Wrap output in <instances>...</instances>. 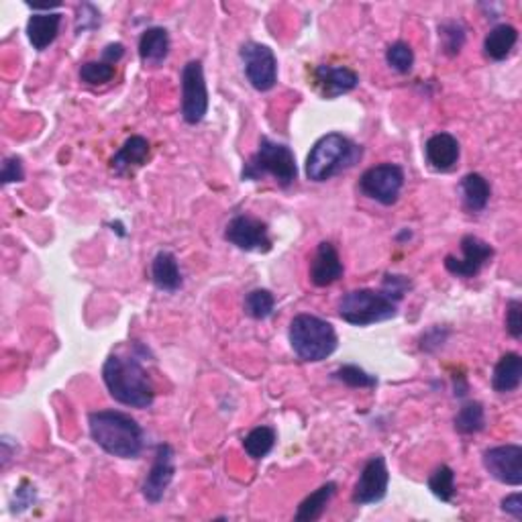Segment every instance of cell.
<instances>
[{"label": "cell", "mask_w": 522, "mask_h": 522, "mask_svg": "<svg viewBox=\"0 0 522 522\" xmlns=\"http://www.w3.org/2000/svg\"><path fill=\"white\" fill-rule=\"evenodd\" d=\"M115 78V66L107 62H86L80 67V80L88 86H102Z\"/></svg>", "instance_id": "1f68e13d"}, {"label": "cell", "mask_w": 522, "mask_h": 522, "mask_svg": "<svg viewBox=\"0 0 522 522\" xmlns=\"http://www.w3.org/2000/svg\"><path fill=\"white\" fill-rule=\"evenodd\" d=\"M176 473V465H173V449L168 443L157 445L155 449V461L151 465L146 482H143V496L151 504L162 502L165 490L170 488Z\"/></svg>", "instance_id": "5bb4252c"}, {"label": "cell", "mask_w": 522, "mask_h": 522, "mask_svg": "<svg viewBox=\"0 0 522 522\" xmlns=\"http://www.w3.org/2000/svg\"><path fill=\"white\" fill-rule=\"evenodd\" d=\"M459 188H461V196H464V204L469 213H482V210L488 207L491 188L482 173H467V176L461 180Z\"/></svg>", "instance_id": "d4e9b609"}, {"label": "cell", "mask_w": 522, "mask_h": 522, "mask_svg": "<svg viewBox=\"0 0 522 522\" xmlns=\"http://www.w3.org/2000/svg\"><path fill=\"white\" fill-rule=\"evenodd\" d=\"M343 278V263L335 245L329 241H323L316 247V253L310 263V282L319 288H327V286L339 282Z\"/></svg>", "instance_id": "2e32d148"}, {"label": "cell", "mask_w": 522, "mask_h": 522, "mask_svg": "<svg viewBox=\"0 0 522 522\" xmlns=\"http://www.w3.org/2000/svg\"><path fill=\"white\" fill-rule=\"evenodd\" d=\"M456 430L461 435H473L486 429V412L480 403H465L456 416Z\"/></svg>", "instance_id": "484cf974"}, {"label": "cell", "mask_w": 522, "mask_h": 522, "mask_svg": "<svg viewBox=\"0 0 522 522\" xmlns=\"http://www.w3.org/2000/svg\"><path fill=\"white\" fill-rule=\"evenodd\" d=\"M522 305L520 300H510L509 306H506V331L510 332L512 339L522 337Z\"/></svg>", "instance_id": "d590c367"}, {"label": "cell", "mask_w": 522, "mask_h": 522, "mask_svg": "<svg viewBox=\"0 0 522 522\" xmlns=\"http://www.w3.org/2000/svg\"><path fill=\"white\" fill-rule=\"evenodd\" d=\"M274 306H276L274 294L266 288L252 290L245 296V313L255 321H263L274 314Z\"/></svg>", "instance_id": "f1b7e54d"}, {"label": "cell", "mask_w": 522, "mask_h": 522, "mask_svg": "<svg viewBox=\"0 0 522 522\" xmlns=\"http://www.w3.org/2000/svg\"><path fill=\"white\" fill-rule=\"evenodd\" d=\"M427 162L437 172H451L461 155L459 141L451 133H437L425 146Z\"/></svg>", "instance_id": "e0dca14e"}, {"label": "cell", "mask_w": 522, "mask_h": 522, "mask_svg": "<svg viewBox=\"0 0 522 522\" xmlns=\"http://www.w3.org/2000/svg\"><path fill=\"white\" fill-rule=\"evenodd\" d=\"M225 239L229 241L241 252H257V253H268L271 249L270 229L261 218L239 215L229 221L225 226Z\"/></svg>", "instance_id": "30bf717a"}, {"label": "cell", "mask_w": 522, "mask_h": 522, "mask_svg": "<svg viewBox=\"0 0 522 522\" xmlns=\"http://www.w3.org/2000/svg\"><path fill=\"white\" fill-rule=\"evenodd\" d=\"M339 314L353 327L384 323L398 314V302L385 296L382 290H353L347 292L339 302Z\"/></svg>", "instance_id": "8992f818"}, {"label": "cell", "mask_w": 522, "mask_h": 522, "mask_svg": "<svg viewBox=\"0 0 522 522\" xmlns=\"http://www.w3.org/2000/svg\"><path fill=\"white\" fill-rule=\"evenodd\" d=\"M288 339L302 361H324L337 351L339 339L332 324L314 314H296L290 323Z\"/></svg>", "instance_id": "277c9868"}, {"label": "cell", "mask_w": 522, "mask_h": 522, "mask_svg": "<svg viewBox=\"0 0 522 522\" xmlns=\"http://www.w3.org/2000/svg\"><path fill=\"white\" fill-rule=\"evenodd\" d=\"M502 510L506 514H510V517H514L517 520L522 518V496H520V491H517V494H510V496L504 498V500H502Z\"/></svg>", "instance_id": "74e56055"}, {"label": "cell", "mask_w": 522, "mask_h": 522, "mask_svg": "<svg viewBox=\"0 0 522 522\" xmlns=\"http://www.w3.org/2000/svg\"><path fill=\"white\" fill-rule=\"evenodd\" d=\"M123 56H125L123 43H111L102 49V62H107L111 66H115Z\"/></svg>", "instance_id": "f35d334b"}, {"label": "cell", "mask_w": 522, "mask_h": 522, "mask_svg": "<svg viewBox=\"0 0 522 522\" xmlns=\"http://www.w3.org/2000/svg\"><path fill=\"white\" fill-rule=\"evenodd\" d=\"M404 186V170L396 164H380L361 173L359 192L367 199L392 207L400 199Z\"/></svg>", "instance_id": "ba28073f"}, {"label": "cell", "mask_w": 522, "mask_h": 522, "mask_svg": "<svg viewBox=\"0 0 522 522\" xmlns=\"http://www.w3.org/2000/svg\"><path fill=\"white\" fill-rule=\"evenodd\" d=\"M245 75L255 90L268 93L278 84V59L268 45L249 41L239 51Z\"/></svg>", "instance_id": "9c48e42d"}, {"label": "cell", "mask_w": 522, "mask_h": 522, "mask_svg": "<svg viewBox=\"0 0 522 522\" xmlns=\"http://www.w3.org/2000/svg\"><path fill=\"white\" fill-rule=\"evenodd\" d=\"M62 3H59V0H56V3H27V6L29 9H33V11H48V13H51V9H56V6H59Z\"/></svg>", "instance_id": "ab89813d"}, {"label": "cell", "mask_w": 522, "mask_h": 522, "mask_svg": "<svg viewBox=\"0 0 522 522\" xmlns=\"http://www.w3.org/2000/svg\"><path fill=\"white\" fill-rule=\"evenodd\" d=\"M429 490L441 502H451L456 496V472L449 465L437 467L429 478Z\"/></svg>", "instance_id": "83f0119b"}, {"label": "cell", "mask_w": 522, "mask_h": 522, "mask_svg": "<svg viewBox=\"0 0 522 522\" xmlns=\"http://www.w3.org/2000/svg\"><path fill=\"white\" fill-rule=\"evenodd\" d=\"M263 176H271L278 186L288 188L298 178L296 157L294 151L284 146V143L271 141L270 137H261L260 149L249 157L241 178L243 180H260Z\"/></svg>", "instance_id": "5b68a950"}, {"label": "cell", "mask_w": 522, "mask_h": 522, "mask_svg": "<svg viewBox=\"0 0 522 522\" xmlns=\"http://www.w3.org/2000/svg\"><path fill=\"white\" fill-rule=\"evenodd\" d=\"M337 491V483L335 482H327L323 483L319 490H314L313 494L306 496L305 500L300 502L296 514H294V520L296 522H314L323 517V512L327 510L329 502L332 500Z\"/></svg>", "instance_id": "cb8c5ba5"}, {"label": "cell", "mask_w": 522, "mask_h": 522, "mask_svg": "<svg viewBox=\"0 0 522 522\" xmlns=\"http://www.w3.org/2000/svg\"><path fill=\"white\" fill-rule=\"evenodd\" d=\"M149 160V141L141 135H133L125 141V146L120 147L111 160V170L117 173V176H125V173H131L137 168H141L143 164Z\"/></svg>", "instance_id": "ac0fdd59"}, {"label": "cell", "mask_w": 522, "mask_h": 522, "mask_svg": "<svg viewBox=\"0 0 522 522\" xmlns=\"http://www.w3.org/2000/svg\"><path fill=\"white\" fill-rule=\"evenodd\" d=\"M3 184H13V181H22L25 180V168H22V160L17 155L6 157L3 162Z\"/></svg>", "instance_id": "8d00e7d4"}, {"label": "cell", "mask_w": 522, "mask_h": 522, "mask_svg": "<svg viewBox=\"0 0 522 522\" xmlns=\"http://www.w3.org/2000/svg\"><path fill=\"white\" fill-rule=\"evenodd\" d=\"M483 467L491 478L506 486L518 488L522 483V447L520 445H500L483 453Z\"/></svg>", "instance_id": "4fadbf2b"}, {"label": "cell", "mask_w": 522, "mask_h": 522, "mask_svg": "<svg viewBox=\"0 0 522 522\" xmlns=\"http://www.w3.org/2000/svg\"><path fill=\"white\" fill-rule=\"evenodd\" d=\"M385 62L398 74H408L414 66V51L406 41H396L385 51Z\"/></svg>", "instance_id": "4dcf8cb0"}, {"label": "cell", "mask_w": 522, "mask_h": 522, "mask_svg": "<svg viewBox=\"0 0 522 522\" xmlns=\"http://www.w3.org/2000/svg\"><path fill=\"white\" fill-rule=\"evenodd\" d=\"M102 380L109 394L119 404L139 408V411L154 404V385H151L146 367L141 366L137 358L111 355L102 366Z\"/></svg>", "instance_id": "7a4b0ae2"}, {"label": "cell", "mask_w": 522, "mask_h": 522, "mask_svg": "<svg viewBox=\"0 0 522 522\" xmlns=\"http://www.w3.org/2000/svg\"><path fill=\"white\" fill-rule=\"evenodd\" d=\"M332 377L349 385V388H376L377 385V377L367 374L359 366H341L332 372Z\"/></svg>", "instance_id": "f546056e"}, {"label": "cell", "mask_w": 522, "mask_h": 522, "mask_svg": "<svg viewBox=\"0 0 522 522\" xmlns=\"http://www.w3.org/2000/svg\"><path fill=\"white\" fill-rule=\"evenodd\" d=\"M170 54V33L164 27H151L139 40V58L146 66H160Z\"/></svg>", "instance_id": "7402d4cb"}, {"label": "cell", "mask_w": 522, "mask_h": 522, "mask_svg": "<svg viewBox=\"0 0 522 522\" xmlns=\"http://www.w3.org/2000/svg\"><path fill=\"white\" fill-rule=\"evenodd\" d=\"M181 119L199 125L208 112V88L200 59H190L181 67Z\"/></svg>", "instance_id": "52a82bcc"}, {"label": "cell", "mask_w": 522, "mask_h": 522, "mask_svg": "<svg viewBox=\"0 0 522 522\" xmlns=\"http://www.w3.org/2000/svg\"><path fill=\"white\" fill-rule=\"evenodd\" d=\"M412 288V282H411V278H406V276H396V274H388L384 278V282H382V292L385 294V296L392 298L394 302H400L404 296H406V292Z\"/></svg>", "instance_id": "836d02e7"}, {"label": "cell", "mask_w": 522, "mask_h": 522, "mask_svg": "<svg viewBox=\"0 0 522 522\" xmlns=\"http://www.w3.org/2000/svg\"><path fill=\"white\" fill-rule=\"evenodd\" d=\"M518 41V31L512 25H496L483 40V54L494 62H502V59L512 54L514 45Z\"/></svg>", "instance_id": "603a6c76"}, {"label": "cell", "mask_w": 522, "mask_h": 522, "mask_svg": "<svg viewBox=\"0 0 522 522\" xmlns=\"http://www.w3.org/2000/svg\"><path fill=\"white\" fill-rule=\"evenodd\" d=\"M443 49L447 56H457L465 43V27L459 21H447L438 27Z\"/></svg>", "instance_id": "d6a6232c"}, {"label": "cell", "mask_w": 522, "mask_h": 522, "mask_svg": "<svg viewBox=\"0 0 522 522\" xmlns=\"http://www.w3.org/2000/svg\"><path fill=\"white\" fill-rule=\"evenodd\" d=\"M90 437L104 453L119 459H137L143 451V429L119 411H98L88 416Z\"/></svg>", "instance_id": "6da1fadb"}, {"label": "cell", "mask_w": 522, "mask_h": 522, "mask_svg": "<svg viewBox=\"0 0 522 522\" xmlns=\"http://www.w3.org/2000/svg\"><path fill=\"white\" fill-rule=\"evenodd\" d=\"M314 84L324 98H337L359 86V75L345 66H316Z\"/></svg>", "instance_id": "9a60e30c"}, {"label": "cell", "mask_w": 522, "mask_h": 522, "mask_svg": "<svg viewBox=\"0 0 522 522\" xmlns=\"http://www.w3.org/2000/svg\"><path fill=\"white\" fill-rule=\"evenodd\" d=\"M151 282L165 292L181 288V271L176 255L172 252H160L151 261Z\"/></svg>", "instance_id": "ffe728a7"}, {"label": "cell", "mask_w": 522, "mask_h": 522, "mask_svg": "<svg viewBox=\"0 0 522 522\" xmlns=\"http://www.w3.org/2000/svg\"><path fill=\"white\" fill-rule=\"evenodd\" d=\"M363 157L358 143L341 133H329L314 143L306 157V176L313 181H327L351 170Z\"/></svg>", "instance_id": "3957f363"}, {"label": "cell", "mask_w": 522, "mask_h": 522, "mask_svg": "<svg viewBox=\"0 0 522 522\" xmlns=\"http://www.w3.org/2000/svg\"><path fill=\"white\" fill-rule=\"evenodd\" d=\"M461 253L464 257L457 260V257L447 255L445 257V268H447L449 274L464 278V279H472L482 271L483 266H488L491 257H494V247L486 241L475 237V234H465L461 239Z\"/></svg>", "instance_id": "8fae6325"}, {"label": "cell", "mask_w": 522, "mask_h": 522, "mask_svg": "<svg viewBox=\"0 0 522 522\" xmlns=\"http://www.w3.org/2000/svg\"><path fill=\"white\" fill-rule=\"evenodd\" d=\"M101 25V13H98L93 4H82L78 9V19H75V33L82 35L90 29H96Z\"/></svg>", "instance_id": "e575fe53"}, {"label": "cell", "mask_w": 522, "mask_h": 522, "mask_svg": "<svg viewBox=\"0 0 522 522\" xmlns=\"http://www.w3.org/2000/svg\"><path fill=\"white\" fill-rule=\"evenodd\" d=\"M522 382V359L518 353H506L496 363L494 376H491V388L498 394H509L517 392Z\"/></svg>", "instance_id": "44dd1931"}, {"label": "cell", "mask_w": 522, "mask_h": 522, "mask_svg": "<svg viewBox=\"0 0 522 522\" xmlns=\"http://www.w3.org/2000/svg\"><path fill=\"white\" fill-rule=\"evenodd\" d=\"M390 473L382 456H374L361 469V475L355 483L351 502L355 506H367L382 502L388 494Z\"/></svg>", "instance_id": "7c38bea8"}, {"label": "cell", "mask_w": 522, "mask_h": 522, "mask_svg": "<svg viewBox=\"0 0 522 522\" xmlns=\"http://www.w3.org/2000/svg\"><path fill=\"white\" fill-rule=\"evenodd\" d=\"M276 445V430L271 427H255L243 438V449L252 459H263Z\"/></svg>", "instance_id": "4316f807"}, {"label": "cell", "mask_w": 522, "mask_h": 522, "mask_svg": "<svg viewBox=\"0 0 522 522\" xmlns=\"http://www.w3.org/2000/svg\"><path fill=\"white\" fill-rule=\"evenodd\" d=\"M62 14L59 13H37L27 22V37L37 51L48 49L58 40Z\"/></svg>", "instance_id": "d6986e66"}]
</instances>
